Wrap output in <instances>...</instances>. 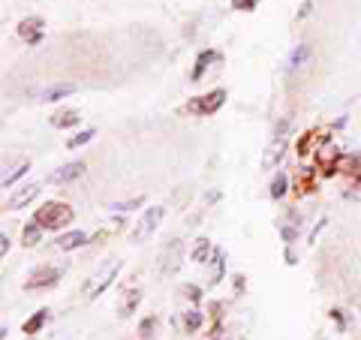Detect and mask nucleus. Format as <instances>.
<instances>
[{
	"label": "nucleus",
	"instance_id": "bb28decb",
	"mask_svg": "<svg viewBox=\"0 0 361 340\" xmlns=\"http://www.w3.org/2000/svg\"><path fill=\"white\" fill-rule=\"evenodd\" d=\"M256 0H235V9H253Z\"/></svg>",
	"mask_w": 361,
	"mask_h": 340
},
{
	"label": "nucleus",
	"instance_id": "cd10ccee",
	"mask_svg": "<svg viewBox=\"0 0 361 340\" xmlns=\"http://www.w3.org/2000/svg\"><path fill=\"white\" fill-rule=\"evenodd\" d=\"M0 253H9V235H4V238H0Z\"/></svg>",
	"mask_w": 361,
	"mask_h": 340
},
{
	"label": "nucleus",
	"instance_id": "6ab92c4d",
	"mask_svg": "<svg viewBox=\"0 0 361 340\" xmlns=\"http://www.w3.org/2000/svg\"><path fill=\"white\" fill-rule=\"evenodd\" d=\"M27 172V160H21V163H16L13 169H6V175H4V187H9L13 184V181H18L21 175Z\"/></svg>",
	"mask_w": 361,
	"mask_h": 340
},
{
	"label": "nucleus",
	"instance_id": "a211bd4d",
	"mask_svg": "<svg viewBox=\"0 0 361 340\" xmlns=\"http://www.w3.org/2000/svg\"><path fill=\"white\" fill-rule=\"evenodd\" d=\"M286 187H289L286 175H283V172H277L274 181H271V196H274V199H283V196H286Z\"/></svg>",
	"mask_w": 361,
	"mask_h": 340
},
{
	"label": "nucleus",
	"instance_id": "0eeeda50",
	"mask_svg": "<svg viewBox=\"0 0 361 340\" xmlns=\"http://www.w3.org/2000/svg\"><path fill=\"white\" fill-rule=\"evenodd\" d=\"M75 90H78V85H73V82H58V85H51V87L42 90V99H45V103H58V99L75 94Z\"/></svg>",
	"mask_w": 361,
	"mask_h": 340
},
{
	"label": "nucleus",
	"instance_id": "7ed1b4c3",
	"mask_svg": "<svg viewBox=\"0 0 361 340\" xmlns=\"http://www.w3.org/2000/svg\"><path fill=\"white\" fill-rule=\"evenodd\" d=\"M163 208L160 205H157V208H148V211H145L142 214V220L139 223H135V229H133V241L135 244H142V241H148V238L157 232V226H160V220H163Z\"/></svg>",
	"mask_w": 361,
	"mask_h": 340
},
{
	"label": "nucleus",
	"instance_id": "20e7f679",
	"mask_svg": "<svg viewBox=\"0 0 361 340\" xmlns=\"http://www.w3.org/2000/svg\"><path fill=\"white\" fill-rule=\"evenodd\" d=\"M61 274H63V268H37L33 274L27 277V283H25V289L27 292H33V289H51L54 283L61 280Z\"/></svg>",
	"mask_w": 361,
	"mask_h": 340
},
{
	"label": "nucleus",
	"instance_id": "f3484780",
	"mask_svg": "<svg viewBox=\"0 0 361 340\" xmlns=\"http://www.w3.org/2000/svg\"><path fill=\"white\" fill-rule=\"evenodd\" d=\"M49 322V310H37L30 316V320L25 322V334H33V332H39V328Z\"/></svg>",
	"mask_w": 361,
	"mask_h": 340
},
{
	"label": "nucleus",
	"instance_id": "f8f14e48",
	"mask_svg": "<svg viewBox=\"0 0 361 340\" xmlns=\"http://www.w3.org/2000/svg\"><path fill=\"white\" fill-rule=\"evenodd\" d=\"M82 244H87V235L78 232V229L58 235V247H61V250H75V247H82Z\"/></svg>",
	"mask_w": 361,
	"mask_h": 340
},
{
	"label": "nucleus",
	"instance_id": "9d476101",
	"mask_svg": "<svg viewBox=\"0 0 361 340\" xmlns=\"http://www.w3.org/2000/svg\"><path fill=\"white\" fill-rule=\"evenodd\" d=\"M307 61H310V45H307V42H301V45H295V49H292L286 70H289V73H298Z\"/></svg>",
	"mask_w": 361,
	"mask_h": 340
},
{
	"label": "nucleus",
	"instance_id": "ddd939ff",
	"mask_svg": "<svg viewBox=\"0 0 361 340\" xmlns=\"http://www.w3.org/2000/svg\"><path fill=\"white\" fill-rule=\"evenodd\" d=\"M33 196H39V184H30V187H25V190H21L13 202H9V208H13V211L25 208V205H30V202H33Z\"/></svg>",
	"mask_w": 361,
	"mask_h": 340
},
{
	"label": "nucleus",
	"instance_id": "412c9836",
	"mask_svg": "<svg viewBox=\"0 0 361 340\" xmlns=\"http://www.w3.org/2000/svg\"><path fill=\"white\" fill-rule=\"evenodd\" d=\"M220 277H223V253L217 250V253H214V262H211V277H208V283L214 286V283H217Z\"/></svg>",
	"mask_w": 361,
	"mask_h": 340
},
{
	"label": "nucleus",
	"instance_id": "5701e85b",
	"mask_svg": "<svg viewBox=\"0 0 361 340\" xmlns=\"http://www.w3.org/2000/svg\"><path fill=\"white\" fill-rule=\"evenodd\" d=\"M208 256H211V241H199L193 259H196V262H208Z\"/></svg>",
	"mask_w": 361,
	"mask_h": 340
},
{
	"label": "nucleus",
	"instance_id": "dca6fc26",
	"mask_svg": "<svg viewBox=\"0 0 361 340\" xmlns=\"http://www.w3.org/2000/svg\"><path fill=\"white\" fill-rule=\"evenodd\" d=\"M39 238H42V226L33 220L25 226V235H21V241H25V247H33V244H39Z\"/></svg>",
	"mask_w": 361,
	"mask_h": 340
},
{
	"label": "nucleus",
	"instance_id": "393cba45",
	"mask_svg": "<svg viewBox=\"0 0 361 340\" xmlns=\"http://www.w3.org/2000/svg\"><path fill=\"white\" fill-rule=\"evenodd\" d=\"M142 196H135V199H127V202H118V205H111V208H121V211H130V208H139L142 205Z\"/></svg>",
	"mask_w": 361,
	"mask_h": 340
},
{
	"label": "nucleus",
	"instance_id": "2eb2a0df",
	"mask_svg": "<svg viewBox=\"0 0 361 340\" xmlns=\"http://www.w3.org/2000/svg\"><path fill=\"white\" fill-rule=\"evenodd\" d=\"M214 61H217V51H202L199 61H196V66H193V75H190V78H202V73H205Z\"/></svg>",
	"mask_w": 361,
	"mask_h": 340
},
{
	"label": "nucleus",
	"instance_id": "1a4fd4ad",
	"mask_svg": "<svg viewBox=\"0 0 361 340\" xmlns=\"http://www.w3.org/2000/svg\"><path fill=\"white\" fill-rule=\"evenodd\" d=\"M18 37L25 42H37L42 37V18H25L18 25Z\"/></svg>",
	"mask_w": 361,
	"mask_h": 340
},
{
	"label": "nucleus",
	"instance_id": "423d86ee",
	"mask_svg": "<svg viewBox=\"0 0 361 340\" xmlns=\"http://www.w3.org/2000/svg\"><path fill=\"white\" fill-rule=\"evenodd\" d=\"M82 172H85V163H66V166H61L58 172L51 175V184H70V181H75V178H82Z\"/></svg>",
	"mask_w": 361,
	"mask_h": 340
},
{
	"label": "nucleus",
	"instance_id": "4be33fe9",
	"mask_svg": "<svg viewBox=\"0 0 361 340\" xmlns=\"http://www.w3.org/2000/svg\"><path fill=\"white\" fill-rule=\"evenodd\" d=\"M94 135H97V130H82V133H75L66 148H82V145H87L90 139H94Z\"/></svg>",
	"mask_w": 361,
	"mask_h": 340
},
{
	"label": "nucleus",
	"instance_id": "4468645a",
	"mask_svg": "<svg viewBox=\"0 0 361 340\" xmlns=\"http://www.w3.org/2000/svg\"><path fill=\"white\" fill-rule=\"evenodd\" d=\"M139 301H142V296H139V289H130L127 296H123V301H121V308H118V313L121 316H130L135 308H139Z\"/></svg>",
	"mask_w": 361,
	"mask_h": 340
},
{
	"label": "nucleus",
	"instance_id": "f257e3e1",
	"mask_svg": "<svg viewBox=\"0 0 361 340\" xmlns=\"http://www.w3.org/2000/svg\"><path fill=\"white\" fill-rule=\"evenodd\" d=\"M37 220L42 229H61V226H70L73 220V208L63 205V202H45V205L37 211Z\"/></svg>",
	"mask_w": 361,
	"mask_h": 340
},
{
	"label": "nucleus",
	"instance_id": "aec40b11",
	"mask_svg": "<svg viewBox=\"0 0 361 340\" xmlns=\"http://www.w3.org/2000/svg\"><path fill=\"white\" fill-rule=\"evenodd\" d=\"M202 322H205V316H202L199 310H187L184 313V328H187V332H199Z\"/></svg>",
	"mask_w": 361,
	"mask_h": 340
},
{
	"label": "nucleus",
	"instance_id": "f03ea898",
	"mask_svg": "<svg viewBox=\"0 0 361 340\" xmlns=\"http://www.w3.org/2000/svg\"><path fill=\"white\" fill-rule=\"evenodd\" d=\"M118 268H121V262H118V259H111L109 265H103L99 271H94V274H90V277L85 280V286H82L85 298H97L99 292H106V286H109V283L118 277Z\"/></svg>",
	"mask_w": 361,
	"mask_h": 340
},
{
	"label": "nucleus",
	"instance_id": "6e6552de",
	"mask_svg": "<svg viewBox=\"0 0 361 340\" xmlns=\"http://www.w3.org/2000/svg\"><path fill=\"white\" fill-rule=\"evenodd\" d=\"M223 99H226V90H211L208 97H199V103L193 109L202 111V115H211V111H217L223 106Z\"/></svg>",
	"mask_w": 361,
	"mask_h": 340
},
{
	"label": "nucleus",
	"instance_id": "39448f33",
	"mask_svg": "<svg viewBox=\"0 0 361 340\" xmlns=\"http://www.w3.org/2000/svg\"><path fill=\"white\" fill-rule=\"evenodd\" d=\"M180 262H184V244L169 241L163 247V253H160V271L163 274H175V271L180 268Z\"/></svg>",
	"mask_w": 361,
	"mask_h": 340
},
{
	"label": "nucleus",
	"instance_id": "b1692460",
	"mask_svg": "<svg viewBox=\"0 0 361 340\" xmlns=\"http://www.w3.org/2000/svg\"><path fill=\"white\" fill-rule=\"evenodd\" d=\"M154 328H157V316H148V320H145V322L139 325V337H142V340H148Z\"/></svg>",
	"mask_w": 361,
	"mask_h": 340
},
{
	"label": "nucleus",
	"instance_id": "c85d7f7f",
	"mask_svg": "<svg viewBox=\"0 0 361 340\" xmlns=\"http://www.w3.org/2000/svg\"><path fill=\"white\" fill-rule=\"evenodd\" d=\"M184 292H187V296H190V298H193V301H196V298H199V289H196V286H187V289H184Z\"/></svg>",
	"mask_w": 361,
	"mask_h": 340
},
{
	"label": "nucleus",
	"instance_id": "a878e982",
	"mask_svg": "<svg viewBox=\"0 0 361 340\" xmlns=\"http://www.w3.org/2000/svg\"><path fill=\"white\" fill-rule=\"evenodd\" d=\"M322 229H325V217H322L319 223H316V229L310 232V244H316V238H319V232H322Z\"/></svg>",
	"mask_w": 361,
	"mask_h": 340
},
{
	"label": "nucleus",
	"instance_id": "9b49d317",
	"mask_svg": "<svg viewBox=\"0 0 361 340\" xmlns=\"http://www.w3.org/2000/svg\"><path fill=\"white\" fill-rule=\"evenodd\" d=\"M78 121H82V111H78V109H61L58 115H51V127H58V130L75 127Z\"/></svg>",
	"mask_w": 361,
	"mask_h": 340
}]
</instances>
